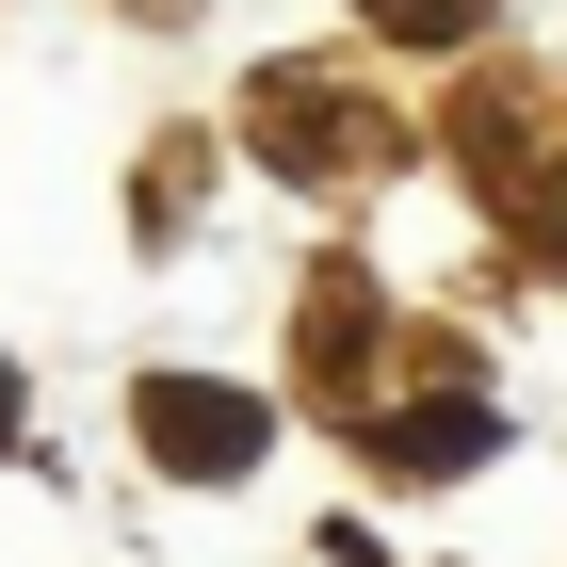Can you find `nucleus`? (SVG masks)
<instances>
[{
    "instance_id": "obj_1",
    "label": "nucleus",
    "mask_w": 567,
    "mask_h": 567,
    "mask_svg": "<svg viewBox=\"0 0 567 567\" xmlns=\"http://www.w3.org/2000/svg\"><path fill=\"white\" fill-rule=\"evenodd\" d=\"M260 390H212V373H146V454H163V471H260Z\"/></svg>"
},
{
    "instance_id": "obj_2",
    "label": "nucleus",
    "mask_w": 567,
    "mask_h": 567,
    "mask_svg": "<svg viewBox=\"0 0 567 567\" xmlns=\"http://www.w3.org/2000/svg\"><path fill=\"white\" fill-rule=\"evenodd\" d=\"M0 437H17V390H0Z\"/></svg>"
}]
</instances>
